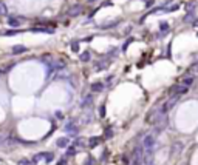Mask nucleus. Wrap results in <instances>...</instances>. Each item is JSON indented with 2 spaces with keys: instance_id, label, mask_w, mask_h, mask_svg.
<instances>
[{
  "instance_id": "nucleus-1",
  "label": "nucleus",
  "mask_w": 198,
  "mask_h": 165,
  "mask_svg": "<svg viewBox=\"0 0 198 165\" xmlns=\"http://www.w3.org/2000/svg\"><path fill=\"white\" fill-rule=\"evenodd\" d=\"M189 91V87L184 85V84H180V85H174L170 88V94H175V96H180V94H186Z\"/></svg>"
},
{
  "instance_id": "nucleus-2",
  "label": "nucleus",
  "mask_w": 198,
  "mask_h": 165,
  "mask_svg": "<svg viewBox=\"0 0 198 165\" xmlns=\"http://www.w3.org/2000/svg\"><path fill=\"white\" fill-rule=\"evenodd\" d=\"M131 165H142V148L138 145L133 151V162Z\"/></svg>"
},
{
  "instance_id": "nucleus-3",
  "label": "nucleus",
  "mask_w": 198,
  "mask_h": 165,
  "mask_svg": "<svg viewBox=\"0 0 198 165\" xmlns=\"http://www.w3.org/2000/svg\"><path fill=\"white\" fill-rule=\"evenodd\" d=\"M82 6L81 5H76V6H71L70 9H68V16L70 17H76V16H79V14H81V12H82Z\"/></svg>"
},
{
  "instance_id": "nucleus-4",
  "label": "nucleus",
  "mask_w": 198,
  "mask_h": 165,
  "mask_svg": "<svg viewBox=\"0 0 198 165\" xmlns=\"http://www.w3.org/2000/svg\"><path fill=\"white\" fill-rule=\"evenodd\" d=\"M177 99H178V96H175V97H174V99H170V100H167V102H166V103L163 105V108H161V109H163V113H167V111H169V109H170V108H172V106H174V105L177 103Z\"/></svg>"
},
{
  "instance_id": "nucleus-5",
  "label": "nucleus",
  "mask_w": 198,
  "mask_h": 165,
  "mask_svg": "<svg viewBox=\"0 0 198 165\" xmlns=\"http://www.w3.org/2000/svg\"><path fill=\"white\" fill-rule=\"evenodd\" d=\"M142 145H144V148H152V147L155 145V137H153L152 134H150V136H146V137H144Z\"/></svg>"
},
{
  "instance_id": "nucleus-6",
  "label": "nucleus",
  "mask_w": 198,
  "mask_h": 165,
  "mask_svg": "<svg viewBox=\"0 0 198 165\" xmlns=\"http://www.w3.org/2000/svg\"><path fill=\"white\" fill-rule=\"evenodd\" d=\"M22 52H26V48L23 45H14L11 48V54H14V56H19Z\"/></svg>"
},
{
  "instance_id": "nucleus-7",
  "label": "nucleus",
  "mask_w": 198,
  "mask_h": 165,
  "mask_svg": "<svg viewBox=\"0 0 198 165\" xmlns=\"http://www.w3.org/2000/svg\"><path fill=\"white\" fill-rule=\"evenodd\" d=\"M109 68V60H98L96 62V66H95V70L96 71H102V70H107Z\"/></svg>"
},
{
  "instance_id": "nucleus-8",
  "label": "nucleus",
  "mask_w": 198,
  "mask_h": 165,
  "mask_svg": "<svg viewBox=\"0 0 198 165\" xmlns=\"http://www.w3.org/2000/svg\"><path fill=\"white\" fill-rule=\"evenodd\" d=\"M31 31H33V33H48V34L54 33V30H51V28H42V26H34V28H31Z\"/></svg>"
},
{
  "instance_id": "nucleus-9",
  "label": "nucleus",
  "mask_w": 198,
  "mask_h": 165,
  "mask_svg": "<svg viewBox=\"0 0 198 165\" xmlns=\"http://www.w3.org/2000/svg\"><path fill=\"white\" fill-rule=\"evenodd\" d=\"M22 20L20 19H16V17H8V25L12 26V28H17V26H20Z\"/></svg>"
},
{
  "instance_id": "nucleus-10",
  "label": "nucleus",
  "mask_w": 198,
  "mask_h": 165,
  "mask_svg": "<svg viewBox=\"0 0 198 165\" xmlns=\"http://www.w3.org/2000/svg\"><path fill=\"white\" fill-rule=\"evenodd\" d=\"M91 90H93L95 93H101L104 90V84L102 82H95V84H91Z\"/></svg>"
},
{
  "instance_id": "nucleus-11",
  "label": "nucleus",
  "mask_w": 198,
  "mask_h": 165,
  "mask_svg": "<svg viewBox=\"0 0 198 165\" xmlns=\"http://www.w3.org/2000/svg\"><path fill=\"white\" fill-rule=\"evenodd\" d=\"M193 82H195V77H193V76H184V77H183V82H181V84H184V85L190 87V85L193 84Z\"/></svg>"
},
{
  "instance_id": "nucleus-12",
  "label": "nucleus",
  "mask_w": 198,
  "mask_h": 165,
  "mask_svg": "<svg viewBox=\"0 0 198 165\" xmlns=\"http://www.w3.org/2000/svg\"><path fill=\"white\" fill-rule=\"evenodd\" d=\"M101 141H102V137H91V139L88 141V145L93 148V147H96L98 144H101Z\"/></svg>"
},
{
  "instance_id": "nucleus-13",
  "label": "nucleus",
  "mask_w": 198,
  "mask_h": 165,
  "mask_svg": "<svg viewBox=\"0 0 198 165\" xmlns=\"http://www.w3.org/2000/svg\"><path fill=\"white\" fill-rule=\"evenodd\" d=\"M68 139L67 137H60V139H57V147H60V148H63V147H67L68 145Z\"/></svg>"
},
{
  "instance_id": "nucleus-14",
  "label": "nucleus",
  "mask_w": 198,
  "mask_h": 165,
  "mask_svg": "<svg viewBox=\"0 0 198 165\" xmlns=\"http://www.w3.org/2000/svg\"><path fill=\"white\" fill-rule=\"evenodd\" d=\"M90 57H91V54H90V51H84L81 56H79V59H81L82 62H88L90 60Z\"/></svg>"
},
{
  "instance_id": "nucleus-15",
  "label": "nucleus",
  "mask_w": 198,
  "mask_h": 165,
  "mask_svg": "<svg viewBox=\"0 0 198 165\" xmlns=\"http://www.w3.org/2000/svg\"><path fill=\"white\" fill-rule=\"evenodd\" d=\"M160 31H161V33H169V23L161 22V25H160Z\"/></svg>"
},
{
  "instance_id": "nucleus-16",
  "label": "nucleus",
  "mask_w": 198,
  "mask_h": 165,
  "mask_svg": "<svg viewBox=\"0 0 198 165\" xmlns=\"http://www.w3.org/2000/svg\"><path fill=\"white\" fill-rule=\"evenodd\" d=\"M44 157H45V162L50 163L53 159H54V154H53V153H44Z\"/></svg>"
},
{
  "instance_id": "nucleus-17",
  "label": "nucleus",
  "mask_w": 198,
  "mask_h": 165,
  "mask_svg": "<svg viewBox=\"0 0 198 165\" xmlns=\"http://www.w3.org/2000/svg\"><path fill=\"white\" fill-rule=\"evenodd\" d=\"M6 12H8V9H6V5L0 2V16H6Z\"/></svg>"
},
{
  "instance_id": "nucleus-18",
  "label": "nucleus",
  "mask_w": 198,
  "mask_h": 165,
  "mask_svg": "<svg viewBox=\"0 0 198 165\" xmlns=\"http://www.w3.org/2000/svg\"><path fill=\"white\" fill-rule=\"evenodd\" d=\"M104 136H105V139H110V137L113 136V130H112V127H109L107 130H105V134H104Z\"/></svg>"
},
{
  "instance_id": "nucleus-19",
  "label": "nucleus",
  "mask_w": 198,
  "mask_h": 165,
  "mask_svg": "<svg viewBox=\"0 0 198 165\" xmlns=\"http://www.w3.org/2000/svg\"><path fill=\"white\" fill-rule=\"evenodd\" d=\"M65 131H68V133H71V131H76V128H74V125L70 122V123H67V127H65Z\"/></svg>"
},
{
  "instance_id": "nucleus-20",
  "label": "nucleus",
  "mask_w": 198,
  "mask_h": 165,
  "mask_svg": "<svg viewBox=\"0 0 198 165\" xmlns=\"http://www.w3.org/2000/svg\"><path fill=\"white\" fill-rule=\"evenodd\" d=\"M71 49L74 52H79V42H77V40H74V42L71 43Z\"/></svg>"
},
{
  "instance_id": "nucleus-21",
  "label": "nucleus",
  "mask_w": 198,
  "mask_h": 165,
  "mask_svg": "<svg viewBox=\"0 0 198 165\" xmlns=\"http://www.w3.org/2000/svg\"><path fill=\"white\" fill-rule=\"evenodd\" d=\"M44 157V153H41V154H36L34 157H33V163H37V162H41V159Z\"/></svg>"
},
{
  "instance_id": "nucleus-22",
  "label": "nucleus",
  "mask_w": 198,
  "mask_h": 165,
  "mask_svg": "<svg viewBox=\"0 0 198 165\" xmlns=\"http://www.w3.org/2000/svg\"><path fill=\"white\" fill-rule=\"evenodd\" d=\"M76 153H77V151H76V147H70L68 151H67V154H68V156H74Z\"/></svg>"
},
{
  "instance_id": "nucleus-23",
  "label": "nucleus",
  "mask_w": 198,
  "mask_h": 165,
  "mask_svg": "<svg viewBox=\"0 0 198 165\" xmlns=\"http://www.w3.org/2000/svg\"><path fill=\"white\" fill-rule=\"evenodd\" d=\"M91 100H93V99H91V96H87V97L84 99V103H82V106H85V105H91Z\"/></svg>"
},
{
  "instance_id": "nucleus-24",
  "label": "nucleus",
  "mask_w": 198,
  "mask_h": 165,
  "mask_svg": "<svg viewBox=\"0 0 198 165\" xmlns=\"http://www.w3.org/2000/svg\"><path fill=\"white\" fill-rule=\"evenodd\" d=\"M131 42H133V39H131V37H130V39H127V42H125V43L122 45V51H125V49H127V46H128V45H130Z\"/></svg>"
},
{
  "instance_id": "nucleus-25",
  "label": "nucleus",
  "mask_w": 198,
  "mask_h": 165,
  "mask_svg": "<svg viewBox=\"0 0 198 165\" xmlns=\"http://www.w3.org/2000/svg\"><path fill=\"white\" fill-rule=\"evenodd\" d=\"M193 17H195V16H193V12H192V14L189 12V14H187L186 17H184V22H190V20H193Z\"/></svg>"
},
{
  "instance_id": "nucleus-26",
  "label": "nucleus",
  "mask_w": 198,
  "mask_h": 165,
  "mask_svg": "<svg viewBox=\"0 0 198 165\" xmlns=\"http://www.w3.org/2000/svg\"><path fill=\"white\" fill-rule=\"evenodd\" d=\"M116 51H118V48H110L109 49V56H116V54H118Z\"/></svg>"
},
{
  "instance_id": "nucleus-27",
  "label": "nucleus",
  "mask_w": 198,
  "mask_h": 165,
  "mask_svg": "<svg viewBox=\"0 0 198 165\" xmlns=\"http://www.w3.org/2000/svg\"><path fill=\"white\" fill-rule=\"evenodd\" d=\"M85 142H84V139H82V137H77V139H76V145H79V147H82Z\"/></svg>"
},
{
  "instance_id": "nucleus-28",
  "label": "nucleus",
  "mask_w": 198,
  "mask_h": 165,
  "mask_svg": "<svg viewBox=\"0 0 198 165\" xmlns=\"http://www.w3.org/2000/svg\"><path fill=\"white\" fill-rule=\"evenodd\" d=\"M17 33H19V31H17V30H9V31H6V33H5V34H6V36H16V34H17Z\"/></svg>"
},
{
  "instance_id": "nucleus-29",
  "label": "nucleus",
  "mask_w": 198,
  "mask_h": 165,
  "mask_svg": "<svg viewBox=\"0 0 198 165\" xmlns=\"http://www.w3.org/2000/svg\"><path fill=\"white\" fill-rule=\"evenodd\" d=\"M99 113H101V114H99L101 117H105V106H104V105L101 106V109H99Z\"/></svg>"
},
{
  "instance_id": "nucleus-30",
  "label": "nucleus",
  "mask_w": 198,
  "mask_h": 165,
  "mask_svg": "<svg viewBox=\"0 0 198 165\" xmlns=\"http://www.w3.org/2000/svg\"><path fill=\"white\" fill-rule=\"evenodd\" d=\"M19 165H31V163H30V160H28V159H22V160L19 162Z\"/></svg>"
},
{
  "instance_id": "nucleus-31",
  "label": "nucleus",
  "mask_w": 198,
  "mask_h": 165,
  "mask_svg": "<svg viewBox=\"0 0 198 165\" xmlns=\"http://www.w3.org/2000/svg\"><path fill=\"white\" fill-rule=\"evenodd\" d=\"M85 165H95V160L91 159V157H88V159L85 160Z\"/></svg>"
},
{
  "instance_id": "nucleus-32",
  "label": "nucleus",
  "mask_w": 198,
  "mask_h": 165,
  "mask_svg": "<svg viewBox=\"0 0 198 165\" xmlns=\"http://www.w3.org/2000/svg\"><path fill=\"white\" fill-rule=\"evenodd\" d=\"M63 66H65V63H63V62H60V60L56 63V68H63Z\"/></svg>"
},
{
  "instance_id": "nucleus-33",
  "label": "nucleus",
  "mask_w": 198,
  "mask_h": 165,
  "mask_svg": "<svg viewBox=\"0 0 198 165\" xmlns=\"http://www.w3.org/2000/svg\"><path fill=\"white\" fill-rule=\"evenodd\" d=\"M153 5V0H147V3H146V8H150Z\"/></svg>"
},
{
  "instance_id": "nucleus-34",
  "label": "nucleus",
  "mask_w": 198,
  "mask_h": 165,
  "mask_svg": "<svg viewBox=\"0 0 198 165\" xmlns=\"http://www.w3.org/2000/svg\"><path fill=\"white\" fill-rule=\"evenodd\" d=\"M178 8H180V5H174V6L169 8V11H175V9H178Z\"/></svg>"
},
{
  "instance_id": "nucleus-35",
  "label": "nucleus",
  "mask_w": 198,
  "mask_h": 165,
  "mask_svg": "<svg viewBox=\"0 0 198 165\" xmlns=\"http://www.w3.org/2000/svg\"><path fill=\"white\" fill-rule=\"evenodd\" d=\"M56 117H57V119H62V117H63V114H62L60 111H56Z\"/></svg>"
},
{
  "instance_id": "nucleus-36",
  "label": "nucleus",
  "mask_w": 198,
  "mask_h": 165,
  "mask_svg": "<svg viewBox=\"0 0 198 165\" xmlns=\"http://www.w3.org/2000/svg\"><path fill=\"white\" fill-rule=\"evenodd\" d=\"M112 5V2H110V0H107V2H104V6H110Z\"/></svg>"
},
{
  "instance_id": "nucleus-37",
  "label": "nucleus",
  "mask_w": 198,
  "mask_h": 165,
  "mask_svg": "<svg viewBox=\"0 0 198 165\" xmlns=\"http://www.w3.org/2000/svg\"><path fill=\"white\" fill-rule=\"evenodd\" d=\"M3 142H5V139H3V136H0V145H3Z\"/></svg>"
},
{
  "instance_id": "nucleus-38",
  "label": "nucleus",
  "mask_w": 198,
  "mask_h": 165,
  "mask_svg": "<svg viewBox=\"0 0 198 165\" xmlns=\"http://www.w3.org/2000/svg\"><path fill=\"white\" fill-rule=\"evenodd\" d=\"M57 165H65V160H63V159H60V160H59V163H57Z\"/></svg>"
},
{
  "instance_id": "nucleus-39",
  "label": "nucleus",
  "mask_w": 198,
  "mask_h": 165,
  "mask_svg": "<svg viewBox=\"0 0 198 165\" xmlns=\"http://www.w3.org/2000/svg\"><path fill=\"white\" fill-rule=\"evenodd\" d=\"M3 73H5L3 70H0V77H2V74H3Z\"/></svg>"
},
{
  "instance_id": "nucleus-40",
  "label": "nucleus",
  "mask_w": 198,
  "mask_h": 165,
  "mask_svg": "<svg viewBox=\"0 0 198 165\" xmlns=\"http://www.w3.org/2000/svg\"><path fill=\"white\" fill-rule=\"evenodd\" d=\"M88 2H95V0H88Z\"/></svg>"
}]
</instances>
